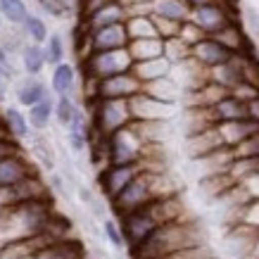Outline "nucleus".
Masks as SVG:
<instances>
[{"label":"nucleus","mask_w":259,"mask_h":259,"mask_svg":"<svg viewBox=\"0 0 259 259\" xmlns=\"http://www.w3.org/2000/svg\"><path fill=\"white\" fill-rule=\"evenodd\" d=\"M67 3H69V5H71V0H67Z\"/></svg>","instance_id":"obj_44"},{"label":"nucleus","mask_w":259,"mask_h":259,"mask_svg":"<svg viewBox=\"0 0 259 259\" xmlns=\"http://www.w3.org/2000/svg\"><path fill=\"white\" fill-rule=\"evenodd\" d=\"M150 145L143 141L141 128L136 121L128 126L119 128L117 134L105 138V155H107V164H138L145 157V150Z\"/></svg>","instance_id":"obj_5"},{"label":"nucleus","mask_w":259,"mask_h":259,"mask_svg":"<svg viewBox=\"0 0 259 259\" xmlns=\"http://www.w3.org/2000/svg\"><path fill=\"white\" fill-rule=\"evenodd\" d=\"M141 91H143V83L136 79L131 71L95 81V100H131Z\"/></svg>","instance_id":"obj_10"},{"label":"nucleus","mask_w":259,"mask_h":259,"mask_svg":"<svg viewBox=\"0 0 259 259\" xmlns=\"http://www.w3.org/2000/svg\"><path fill=\"white\" fill-rule=\"evenodd\" d=\"M29 141H31V152H33V157L38 159V164L43 166L48 174H53V171H55V164H57L53 145H50V143H48L40 134L29 136Z\"/></svg>","instance_id":"obj_26"},{"label":"nucleus","mask_w":259,"mask_h":259,"mask_svg":"<svg viewBox=\"0 0 259 259\" xmlns=\"http://www.w3.org/2000/svg\"><path fill=\"white\" fill-rule=\"evenodd\" d=\"M0 48L8 53V55H12V53H22L24 48V31H19V26H12L10 31L0 33Z\"/></svg>","instance_id":"obj_34"},{"label":"nucleus","mask_w":259,"mask_h":259,"mask_svg":"<svg viewBox=\"0 0 259 259\" xmlns=\"http://www.w3.org/2000/svg\"><path fill=\"white\" fill-rule=\"evenodd\" d=\"M0 17H5L12 26H22L24 19L29 17L24 0H0Z\"/></svg>","instance_id":"obj_29"},{"label":"nucleus","mask_w":259,"mask_h":259,"mask_svg":"<svg viewBox=\"0 0 259 259\" xmlns=\"http://www.w3.org/2000/svg\"><path fill=\"white\" fill-rule=\"evenodd\" d=\"M22 67L29 76H38L43 67H46V55H43V48L40 46H24L22 48Z\"/></svg>","instance_id":"obj_28"},{"label":"nucleus","mask_w":259,"mask_h":259,"mask_svg":"<svg viewBox=\"0 0 259 259\" xmlns=\"http://www.w3.org/2000/svg\"><path fill=\"white\" fill-rule=\"evenodd\" d=\"M152 12H155V17L183 24L190 19L193 8H190L186 0H155V3H152Z\"/></svg>","instance_id":"obj_23"},{"label":"nucleus","mask_w":259,"mask_h":259,"mask_svg":"<svg viewBox=\"0 0 259 259\" xmlns=\"http://www.w3.org/2000/svg\"><path fill=\"white\" fill-rule=\"evenodd\" d=\"M193 60L204 67H221V64L231 62V50L226 46H221V40H200L190 48Z\"/></svg>","instance_id":"obj_14"},{"label":"nucleus","mask_w":259,"mask_h":259,"mask_svg":"<svg viewBox=\"0 0 259 259\" xmlns=\"http://www.w3.org/2000/svg\"><path fill=\"white\" fill-rule=\"evenodd\" d=\"M202 243V228H197V224L186 219L171 221L159 226L152 236L143 240L131 257L134 259H162L166 254H174L179 250H188V247H197Z\"/></svg>","instance_id":"obj_4"},{"label":"nucleus","mask_w":259,"mask_h":259,"mask_svg":"<svg viewBox=\"0 0 259 259\" xmlns=\"http://www.w3.org/2000/svg\"><path fill=\"white\" fill-rule=\"evenodd\" d=\"M128 110H131V119L134 121H143V124H164L176 114V105L174 102H162L157 98H152L148 93H138L128 100Z\"/></svg>","instance_id":"obj_7"},{"label":"nucleus","mask_w":259,"mask_h":259,"mask_svg":"<svg viewBox=\"0 0 259 259\" xmlns=\"http://www.w3.org/2000/svg\"><path fill=\"white\" fill-rule=\"evenodd\" d=\"M15 95H17V102L29 110V107L36 105V102L43 100L46 95H50V91H48V86L38 79V76H26V79H22L17 83Z\"/></svg>","instance_id":"obj_16"},{"label":"nucleus","mask_w":259,"mask_h":259,"mask_svg":"<svg viewBox=\"0 0 259 259\" xmlns=\"http://www.w3.org/2000/svg\"><path fill=\"white\" fill-rule=\"evenodd\" d=\"M50 88L57 98H71L76 91V69L71 64L62 62L53 69V79H50Z\"/></svg>","instance_id":"obj_21"},{"label":"nucleus","mask_w":259,"mask_h":259,"mask_svg":"<svg viewBox=\"0 0 259 259\" xmlns=\"http://www.w3.org/2000/svg\"><path fill=\"white\" fill-rule=\"evenodd\" d=\"M3 128H5V134L17 143L29 141V136H31V126H29L26 114H24L19 107H5V110H3Z\"/></svg>","instance_id":"obj_18"},{"label":"nucleus","mask_w":259,"mask_h":259,"mask_svg":"<svg viewBox=\"0 0 259 259\" xmlns=\"http://www.w3.org/2000/svg\"><path fill=\"white\" fill-rule=\"evenodd\" d=\"M128 55L136 62H148V60H157L164 57V40L162 38H138V40H128Z\"/></svg>","instance_id":"obj_20"},{"label":"nucleus","mask_w":259,"mask_h":259,"mask_svg":"<svg viewBox=\"0 0 259 259\" xmlns=\"http://www.w3.org/2000/svg\"><path fill=\"white\" fill-rule=\"evenodd\" d=\"M5 91H8V79H5V76L0 74V100L5 98Z\"/></svg>","instance_id":"obj_39"},{"label":"nucleus","mask_w":259,"mask_h":259,"mask_svg":"<svg viewBox=\"0 0 259 259\" xmlns=\"http://www.w3.org/2000/svg\"><path fill=\"white\" fill-rule=\"evenodd\" d=\"M53 219H55V209H53L50 197L22 202L17 207H5V217L0 224V247L40 236L43 231H48Z\"/></svg>","instance_id":"obj_2"},{"label":"nucleus","mask_w":259,"mask_h":259,"mask_svg":"<svg viewBox=\"0 0 259 259\" xmlns=\"http://www.w3.org/2000/svg\"><path fill=\"white\" fill-rule=\"evenodd\" d=\"M43 55H46V64H53V67L62 64V60H64V43H62V36H60V33H53V36L46 40Z\"/></svg>","instance_id":"obj_33"},{"label":"nucleus","mask_w":259,"mask_h":259,"mask_svg":"<svg viewBox=\"0 0 259 259\" xmlns=\"http://www.w3.org/2000/svg\"><path fill=\"white\" fill-rule=\"evenodd\" d=\"M209 110V117H212V124H231V121H243V119H250V112H247V102L238 100L233 95H224L221 100H217Z\"/></svg>","instance_id":"obj_12"},{"label":"nucleus","mask_w":259,"mask_h":259,"mask_svg":"<svg viewBox=\"0 0 259 259\" xmlns=\"http://www.w3.org/2000/svg\"><path fill=\"white\" fill-rule=\"evenodd\" d=\"M162 259H214L207 245H197V247H188V250H179L174 254H166Z\"/></svg>","instance_id":"obj_36"},{"label":"nucleus","mask_w":259,"mask_h":259,"mask_svg":"<svg viewBox=\"0 0 259 259\" xmlns=\"http://www.w3.org/2000/svg\"><path fill=\"white\" fill-rule=\"evenodd\" d=\"M53 110H55V98L53 95H46L40 102H36L33 107H29V114H26V121L33 131H46L50 121H53Z\"/></svg>","instance_id":"obj_24"},{"label":"nucleus","mask_w":259,"mask_h":259,"mask_svg":"<svg viewBox=\"0 0 259 259\" xmlns=\"http://www.w3.org/2000/svg\"><path fill=\"white\" fill-rule=\"evenodd\" d=\"M22 31H24V36H29V38L33 40V46H40V43L48 40V26L40 17L29 15L22 24Z\"/></svg>","instance_id":"obj_31"},{"label":"nucleus","mask_w":259,"mask_h":259,"mask_svg":"<svg viewBox=\"0 0 259 259\" xmlns=\"http://www.w3.org/2000/svg\"><path fill=\"white\" fill-rule=\"evenodd\" d=\"M134 67V60L128 55V50H110V53H91L88 57V76L93 81H102L117 76V74H126Z\"/></svg>","instance_id":"obj_8"},{"label":"nucleus","mask_w":259,"mask_h":259,"mask_svg":"<svg viewBox=\"0 0 259 259\" xmlns=\"http://www.w3.org/2000/svg\"><path fill=\"white\" fill-rule=\"evenodd\" d=\"M134 121L128 100H93V112H91V128L105 141L119 128H124Z\"/></svg>","instance_id":"obj_6"},{"label":"nucleus","mask_w":259,"mask_h":259,"mask_svg":"<svg viewBox=\"0 0 259 259\" xmlns=\"http://www.w3.org/2000/svg\"><path fill=\"white\" fill-rule=\"evenodd\" d=\"M110 3H119V5H121V3H124V0H110Z\"/></svg>","instance_id":"obj_41"},{"label":"nucleus","mask_w":259,"mask_h":259,"mask_svg":"<svg viewBox=\"0 0 259 259\" xmlns=\"http://www.w3.org/2000/svg\"><path fill=\"white\" fill-rule=\"evenodd\" d=\"M38 5L43 12H48L50 17H57V19H62L71 12V5L67 0H38Z\"/></svg>","instance_id":"obj_35"},{"label":"nucleus","mask_w":259,"mask_h":259,"mask_svg":"<svg viewBox=\"0 0 259 259\" xmlns=\"http://www.w3.org/2000/svg\"><path fill=\"white\" fill-rule=\"evenodd\" d=\"M124 29H126V36H128V40L159 38V36H157V29H155V22H152V17L136 15V17H131V19H126V22H124Z\"/></svg>","instance_id":"obj_25"},{"label":"nucleus","mask_w":259,"mask_h":259,"mask_svg":"<svg viewBox=\"0 0 259 259\" xmlns=\"http://www.w3.org/2000/svg\"><path fill=\"white\" fill-rule=\"evenodd\" d=\"M190 22L195 24L200 31H209V33H214V31L221 33L226 29V15H224V10L217 8V5H209V3L193 8Z\"/></svg>","instance_id":"obj_15"},{"label":"nucleus","mask_w":259,"mask_h":259,"mask_svg":"<svg viewBox=\"0 0 259 259\" xmlns=\"http://www.w3.org/2000/svg\"><path fill=\"white\" fill-rule=\"evenodd\" d=\"M252 257L259 259V236H257V243H254V247H252Z\"/></svg>","instance_id":"obj_40"},{"label":"nucleus","mask_w":259,"mask_h":259,"mask_svg":"<svg viewBox=\"0 0 259 259\" xmlns=\"http://www.w3.org/2000/svg\"><path fill=\"white\" fill-rule=\"evenodd\" d=\"M131 74L145 86V83H152V81L166 79V76L171 74V64H169V60H164V57L148 60V62H136L134 67H131Z\"/></svg>","instance_id":"obj_17"},{"label":"nucleus","mask_w":259,"mask_h":259,"mask_svg":"<svg viewBox=\"0 0 259 259\" xmlns=\"http://www.w3.org/2000/svg\"><path fill=\"white\" fill-rule=\"evenodd\" d=\"M0 74L5 76V79H12L15 76V67H12V60H10V55L0 48Z\"/></svg>","instance_id":"obj_38"},{"label":"nucleus","mask_w":259,"mask_h":259,"mask_svg":"<svg viewBox=\"0 0 259 259\" xmlns=\"http://www.w3.org/2000/svg\"><path fill=\"white\" fill-rule=\"evenodd\" d=\"M128 46L124 24H112L105 29L91 33V50L93 53H110V50H124Z\"/></svg>","instance_id":"obj_13"},{"label":"nucleus","mask_w":259,"mask_h":259,"mask_svg":"<svg viewBox=\"0 0 259 259\" xmlns=\"http://www.w3.org/2000/svg\"><path fill=\"white\" fill-rule=\"evenodd\" d=\"M33 259H86V250L79 240L74 238H64L60 243L50 245L43 252H38Z\"/></svg>","instance_id":"obj_22"},{"label":"nucleus","mask_w":259,"mask_h":259,"mask_svg":"<svg viewBox=\"0 0 259 259\" xmlns=\"http://www.w3.org/2000/svg\"><path fill=\"white\" fill-rule=\"evenodd\" d=\"M3 134H5V128H3V126H0V136H3ZM5 136H8V134H5Z\"/></svg>","instance_id":"obj_42"},{"label":"nucleus","mask_w":259,"mask_h":259,"mask_svg":"<svg viewBox=\"0 0 259 259\" xmlns=\"http://www.w3.org/2000/svg\"><path fill=\"white\" fill-rule=\"evenodd\" d=\"M143 169H148L143 162H138V164H107L100 171V176H98L102 197L112 202V200H114V197H117Z\"/></svg>","instance_id":"obj_9"},{"label":"nucleus","mask_w":259,"mask_h":259,"mask_svg":"<svg viewBox=\"0 0 259 259\" xmlns=\"http://www.w3.org/2000/svg\"><path fill=\"white\" fill-rule=\"evenodd\" d=\"M36 166L24 157L22 152L19 155H12V157L0 159V188H8V186H15V183H22V181L36 176Z\"/></svg>","instance_id":"obj_11"},{"label":"nucleus","mask_w":259,"mask_h":259,"mask_svg":"<svg viewBox=\"0 0 259 259\" xmlns=\"http://www.w3.org/2000/svg\"><path fill=\"white\" fill-rule=\"evenodd\" d=\"M179 219H183V202H181L179 195H169V197H159V200L145 204V207L126 214V217H121L117 221L121 226V233H124L126 250L134 252L159 226L179 221Z\"/></svg>","instance_id":"obj_1"},{"label":"nucleus","mask_w":259,"mask_h":259,"mask_svg":"<svg viewBox=\"0 0 259 259\" xmlns=\"http://www.w3.org/2000/svg\"><path fill=\"white\" fill-rule=\"evenodd\" d=\"M128 17H126L124 5L119 3H105L100 10H95L93 15L88 17V26H91V33L98 31V29H105V26H112V24H124Z\"/></svg>","instance_id":"obj_19"},{"label":"nucleus","mask_w":259,"mask_h":259,"mask_svg":"<svg viewBox=\"0 0 259 259\" xmlns=\"http://www.w3.org/2000/svg\"><path fill=\"white\" fill-rule=\"evenodd\" d=\"M143 93L152 95V98H157V100H162V102H174V105H176V98H179V86H176V81H171L169 76H166V79L145 83V86H143Z\"/></svg>","instance_id":"obj_27"},{"label":"nucleus","mask_w":259,"mask_h":259,"mask_svg":"<svg viewBox=\"0 0 259 259\" xmlns=\"http://www.w3.org/2000/svg\"><path fill=\"white\" fill-rule=\"evenodd\" d=\"M176 195V183L164 169H143L114 200H112V209L119 219L126 214L141 209L145 204L155 202L159 197Z\"/></svg>","instance_id":"obj_3"},{"label":"nucleus","mask_w":259,"mask_h":259,"mask_svg":"<svg viewBox=\"0 0 259 259\" xmlns=\"http://www.w3.org/2000/svg\"><path fill=\"white\" fill-rule=\"evenodd\" d=\"M81 107L74 102V98H55V110H53V119H55L57 124L67 128L71 124V119L76 117V112Z\"/></svg>","instance_id":"obj_30"},{"label":"nucleus","mask_w":259,"mask_h":259,"mask_svg":"<svg viewBox=\"0 0 259 259\" xmlns=\"http://www.w3.org/2000/svg\"><path fill=\"white\" fill-rule=\"evenodd\" d=\"M243 224L254 228V231H259V197L257 200H250V202L243 207Z\"/></svg>","instance_id":"obj_37"},{"label":"nucleus","mask_w":259,"mask_h":259,"mask_svg":"<svg viewBox=\"0 0 259 259\" xmlns=\"http://www.w3.org/2000/svg\"><path fill=\"white\" fill-rule=\"evenodd\" d=\"M102 238L114 247L117 252H124L126 250V240H124V233H121V226H119L117 219H102Z\"/></svg>","instance_id":"obj_32"},{"label":"nucleus","mask_w":259,"mask_h":259,"mask_svg":"<svg viewBox=\"0 0 259 259\" xmlns=\"http://www.w3.org/2000/svg\"><path fill=\"white\" fill-rule=\"evenodd\" d=\"M0 26H3V17H0Z\"/></svg>","instance_id":"obj_43"}]
</instances>
